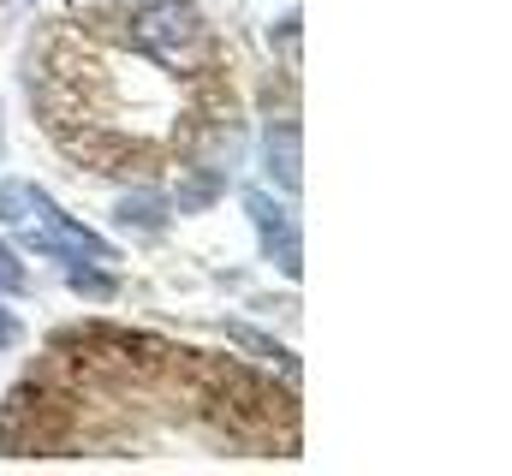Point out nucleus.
<instances>
[{
	"instance_id": "nucleus-3",
	"label": "nucleus",
	"mask_w": 512,
	"mask_h": 476,
	"mask_svg": "<svg viewBox=\"0 0 512 476\" xmlns=\"http://www.w3.org/2000/svg\"><path fill=\"white\" fill-rule=\"evenodd\" d=\"M262 167L280 185V197L298 191V125L292 119H268L262 125Z\"/></svg>"
},
{
	"instance_id": "nucleus-7",
	"label": "nucleus",
	"mask_w": 512,
	"mask_h": 476,
	"mask_svg": "<svg viewBox=\"0 0 512 476\" xmlns=\"http://www.w3.org/2000/svg\"><path fill=\"white\" fill-rule=\"evenodd\" d=\"M227 334H233V340H239L245 352H256V357H268V363H286V369H292V352H286V346H274V340H268L262 328H245V322H227Z\"/></svg>"
},
{
	"instance_id": "nucleus-8",
	"label": "nucleus",
	"mask_w": 512,
	"mask_h": 476,
	"mask_svg": "<svg viewBox=\"0 0 512 476\" xmlns=\"http://www.w3.org/2000/svg\"><path fill=\"white\" fill-rule=\"evenodd\" d=\"M221 197V173H197L191 185H185V197H179V209H209Z\"/></svg>"
},
{
	"instance_id": "nucleus-6",
	"label": "nucleus",
	"mask_w": 512,
	"mask_h": 476,
	"mask_svg": "<svg viewBox=\"0 0 512 476\" xmlns=\"http://www.w3.org/2000/svg\"><path fill=\"white\" fill-rule=\"evenodd\" d=\"M36 185H24V179H0V227H24L30 215H36Z\"/></svg>"
},
{
	"instance_id": "nucleus-5",
	"label": "nucleus",
	"mask_w": 512,
	"mask_h": 476,
	"mask_svg": "<svg viewBox=\"0 0 512 476\" xmlns=\"http://www.w3.org/2000/svg\"><path fill=\"white\" fill-rule=\"evenodd\" d=\"M60 268H66L72 292H84V298H114L120 292V280H114V268H102V256H72Z\"/></svg>"
},
{
	"instance_id": "nucleus-1",
	"label": "nucleus",
	"mask_w": 512,
	"mask_h": 476,
	"mask_svg": "<svg viewBox=\"0 0 512 476\" xmlns=\"http://www.w3.org/2000/svg\"><path fill=\"white\" fill-rule=\"evenodd\" d=\"M131 42L149 60H161L167 72H197L209 54V24L197 0H143L131 12Z\"/></svg>"
},
{
	"instance_id": "nucleus-4",
	"label": "nucleus",
	"mask_w": 512,
	"mask_h": 476,
	"mask_svg": "<svg viewBox=\"0 0 512 476\" xmlns=\"http://www.w3.org/2000/svg\"><path fill=\"white\" fill-rule=\"evenodd\" d=\"M167 215H173V203L155 197V191H131V197L114 203V221H120V227H149V233H161Z\"/></svg>"
},
{
	"instance_id": "nucleus-9",
	"label": "nucleus",
	"mask_w": 512,
	"mask_h": 476,
	"mask_svg": "<svg viewBox=\"0 0 512 476\" xmlns=\"http://www.w3.org/2000/svg\"><path fill=\"white\" fill-rule=\"evenodd\" d=\"M30 286V274H24V256L12 250V244H0V292H24Z\"/></svg>"
},
{
	"instance_id": "nucleus-2",
	"label": "nucleus",
	"mask_w": 512,
	"mask_h": 476,
	"mask_svg": "<svg viewBox=\"0 0 512 476\" xmlns=\"http://www.w3.org/2000/svg\"><path fill=\"white\" fill-rule=\"evenodd\" d=\"M245 215L256 221V233H262V256L286 274V280H298L304 274V256H298V238H292V221H286V209L262 191V185H251L245 191Z\"/></svg>"
},
{
	"instance_id": "nucleus-10",
	"label": "nucleus",
	"mask_w": 512,
	"mask_h": 476,
	"mask_svg": "<svg viewBox=\"0 0 512 476\" xmlns=\"http://www.w3.org/2000/svg\"><path fill=\"white\" fill-rule=\"evenodd\" d=\"M18 340H24V322H18L12 310H0V352H12Z\"/></svg>"
}]
</instances>
